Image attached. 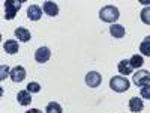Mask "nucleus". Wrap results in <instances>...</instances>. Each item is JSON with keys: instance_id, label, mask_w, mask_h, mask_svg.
<instances>
[{"instance_id": "16", "label": "nucleus", "mask_w": 150, "mask_h": 113, "mask_svg": "<svg viewBox=\"0 0 150 113\" xmlns=\"http://www.w3.org/2000/svg\"><path fill=\"white\" fill-rule=\"evenodd\" d=\"M140 53L150 57V36H146L140 44Z\"/></svg>"}, {"instance_id": "2", "label": "nucleus", "mask_w": 150, "mask_h": 113, "mask_svg": "<svg viewBox=\"0 0 150 113\" xmlns=\"http://www.w3.org/2000/svg\"><path fill=\"white\" fill-rule=\"evenodd\" d=\"M129 86L131 83L128 82V79H125V77H120V75H114L111 80H110V89H112L114 92H126L129 89Z\"/></svg>"}, {"instance_id": "6", "label": "nucleus", "mask_w": 150, "mask_h": 113, "mask_svg": "<svg viewBox=\"0 0 150 113\" xmlns=\"http://www.w3.org/2000/svg\"><path fill=\"white\" fill-rule=\"evenodd\" d=\"M102 82V77L98 71H90L89 74L86 75V84L89 87H98Z\"/></svg>"}, {"instance_id": "17", "label": "nucleus", "mask_w": 150, "mask_h": 113, "mask_svg": "<svg viewBox=\"0 0 150 113\" xmlns=\"http://www.w3.org/2000/svg\"><path fill=\"white\" fill-rule=\"evenodd\" d=\"M129 64H131L132 68H141V67L144 65V59H143V56H140V54H134V56L129 59Z\"/></svg>"}, {"instance_id": "12", "label": "nucleus", "mask_w": 150, "mask_h": 113, "mask_svg": "<svg viewBox=\"0 0 150 113\" xmlns=\"http://www.w3.org/2000/svg\"><path fill=\"white\" fill-rule=\"evenodd\" d=\"M15 36L21 42H29L30 41V32L26 27H17L15 29Z\"/></svg>"}, {"instance_id": "5", "label": "nucleus", "mask_w": 150, "mask_h": 113, "mask_svg": "<svg viewBox=\"0 0 150 113\" xmlns=\"http://www.w3.org/2000/svg\"><path fill=\"white\" fill-rule=\"evenodd\" d=\"M50 57H51V51H50L48 47H39L35 53V60L38 64H45L50 60Z\"/></svg>"}, {"instance_id": "8", "label": "nucleus", "mask_w": 150, "mask_h": 113, "mask_svg": "<svg viewBox=\"0 0 150 113\" xmlns=\"http://www.w3.org/2000/svg\"><path fill=\"white\" fill-rule=\"evenodd\" d=\"M27 17H29V20H32V21H38V20L42 17V9H41V6L30 5L29 9H27Z\"/></svg>"}, {"instance_id": "22", "label": "nucleus", "mask_w": 150, "mask_h": 113, "mask_svg": "<svg viewBox=\"0 0 150 113\" xmlns=\"http://www.w3.org/2000/svg\"><path fill=\"white\" fill-rule=\"evenodd\" d=\"M8 72H9V67H8V65H2V68H0V79L5 80L6 75H8Z\"/></svg>"}, {"instance_id": "21", "label": "nucleus", "mask_w": 150, "mask_h": 113, "mask_svg": "<svg viewBox=\"0 0 150 113\" xmlns=\"http://www.w3.org/2000/svg\"><path fill=\"white\" fill-rule=\"evenodd\" d=\"M140 92H141V97H143L144 99H150V84L143 86L141 89H140Z\"/></svg>"}, {"instance_id": "23", "label": "nucleus", "mask_w": 150, "mask_h": 113, "mask_svg": "<svg viewBox=\"0 0 150 113\" xmlns=\"http://www.w3.org/2000/svg\"><path fill=\"white\" fill-rule=\"evenodd\" d=\"M26 113H42L41 110H38V109H30L29 112H26Z\"/></svg>"}, {"instance_id": "15", "label": "nucleus", "mask_w": 150, "mask_h": 113, "mask_svg": "<svg viewBox=\"0 0 150 113\" xmlns=\"http://www.w3.org/2000/svg\"><path fill=\"white\" fill-rule=\"evenodd\" d=\"M110 33L114 38H123L125 36V27L120 26V24H112L110 27Z\"/></svg>"}, {"instance_id": "19", "label": "nucleus", "mask_w": 150, "mask_h": 113, "mask_svg": "<svg viewBox=\"0 0 150 113\" xmlns=\"http://www.w3.org/2000/svg\"><path fill=\"white\" fill-rule=\"evenodd\" d=\"M141 21L144 24H149V26H150V6L149 8H144L141 11Z\"/></svg>"}, {"instance_id": "9", "label": "nucleus", "mask_w": 150, "mask_h": 113, "mask_svg": "<svg viewBox=\"0 0 150 113\" xmlns=\"http://www.w3.org/2000/svg\"><path fill=\"white\" fill-rule=\"evenodd\" d=\"M144 109V103H143V99L138 98V97H134L129 99V110L134 112V113H140L141 110Z\"/></svg>"}, {"instance_id": "3", "label": "nucleus", "mask_w": 150, "mask_h": 113, "mask_svg": "<svg viewBox=\"0 0 150 113\" xmlns=\"http://www.w3.org/2000/svg\"><path fill=\"white\" fill-rule=\"evenodd\" d=\"M21 8V2H17V0H8L5 2V18L6 20H14L17 12Z\"/></svg>"}, {"instance_id": "10", "label": "nucleus", "mask_w": 150, "mask_h": 113, "mask_svg": "<svg viewBox=\"0 0 150 113\" xmlns=\"http://www.w3.org/2000/svg\"><path fill=\"white\" fill-rule=\"evenodd\" d=\"M17 99H18V103L21 106H29L32 103V95L27 89H24V91H20L18 95H17Z\"/></svg>"}, {"instance_id": "11", "label": "nucleus", "mask_w": 150, "mask_h": 113, "mask_svg": "<svg viewBox=\"0 0 150 113\" xmlns=\"http://www.w3.org/2000/svg\"><path fill=\"white\" fill-rule=\"evenodd\" d=\"M44 12L50 17H57L59 14V6L54 2H45L44 3Z\"/></svg>"}, {"instance_id": "7", "label": "nucleus", "mask_w": 150, "mask_h": 113, "mask_svg": "<svg viewBox=\"0 0 150 113\" xmlns=\"http://www.w3.org/2000/svg\"><path fill=\"white\" fill-rule=\"evenodd\" d=\"M24 79H26V69L23 67H15L11 69V80L15 83H21Z\"/></svg>"}, {"instance_id": "18", "label": "nucleus", "mask_w": 150, "mask_h": 113, "mask_svg": "<svg viewBox=\"0 0 150 113\" xmlns=\"http://www.w3.org/2000/svg\"><path fill=\"white\" fill-rule=\"evenodd\" d=\"M45 113H63V110H62V106L59 103H48L47 104V109H45Z\"/></svg>"}, {"instance_id": "20", "label": "nucleus", "mask_w": 150, "mask_h": 113, "mask_svg": "<svg viewBox=\"0 0 150 113\" xmlns=\"http://www.w3.org/2000/svg\"><path fill=\"white\" fill-rule=\"evenodd\" d=\"M27 91H29L30 94H38V92L41 91V84L36 83V82H32V83L27 84Z\"/></svg>"}, {"instance_id": "1", "label": "nucleus", "mask_w": 150, "mask_h": 113, "mask_svg": "<svg viewBox=\"0 0 150 113\" xmlns=\"http://www.w3.org/2000/svg\"><path fill=\"white\" fill-rule=\"evenodd\" d=\"M119 17H120V12L116 6L108 5V6H104L99 11V18L105 23H114V21L119 20Z\"/></svg>"}, {"instance_id": "4", "label": "nucleus", "mask_w": 150, "mask_h": 113, "mask_svg": "<svg viewBox=\"0 0 150 113\" xmlns=\"http://www.w3.org/2000/svg\"><path fill=\"white\" fill-rule=\"evenodd\" d=\"M132 82L135 86H146V84H150V72L146 71V69H138L135 74H134V77H132Z\"/></svg>"}, {"instance_id": "14", "label": "nucleus", "mask_w": 150, "mask_h": 113, "mask_svg": "<svg viewBox=\"0 0 150 113\" xmlns=\"http://www.w3.org/2000/svg\"><path fill=\"white\" fill-rule=\"evenodd\" d=\"M3 48L8 54H15V53H18V42L14 39H8V41H5Z\"/></svg>"}, {"instance_id": "13", "label": "nucleus", "mask_w": 150, "mask_h": 113, "mask_svg": "<svg viewBox=\"0 0 150 113\" xmlns=\"http://www.w3.org/2000/svg\"><path fill=\"white\" fill-rule=\"evenodd\" d=\"M117 69H119V72L122 74V75H129L131 72H132V67H131V64H129V60H126V59H123V60H120L119 62V65H117Z\"/></svg>"}]
</instances>
